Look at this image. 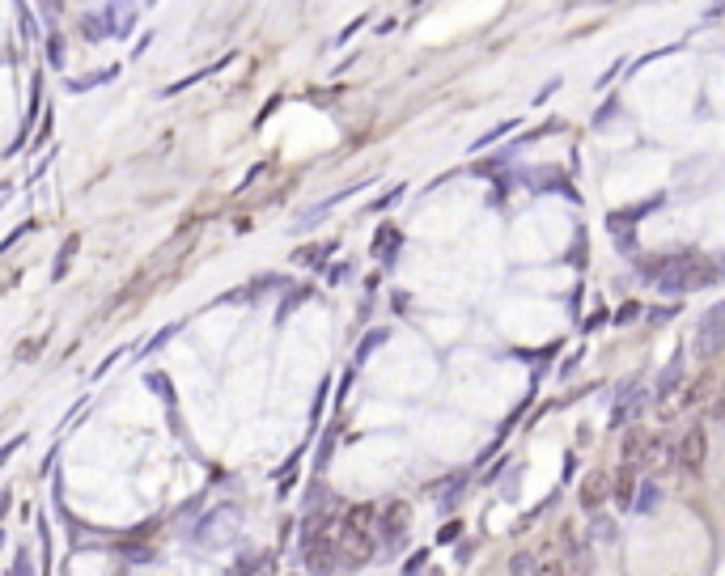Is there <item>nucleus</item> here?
Returning a JSON list of instances; mask_svg holds the SVG:
<instances>
[{"instance_id": "1", "label": "nucleus", "mask_w": 725, "mask_h": 576, "mask_svg": "<svg viewBox=\"0 0 725 576\" xmlns=\"http://www.w3.org/2000/svg\"><path fill=\"white\" fill-rule=\"evenodd\" d=\"M378 547V509L374 504H357L335 530V555L344 564H365Z\"/></svg>"}, {"instance_id": "2", "label": "nucleus", "mask_w": 725, "mask_h": 576, "mask_svg": "<svg viewBox=\"0 0 725 576\" xmlns=\"http://www.w3.org/2000/svg\"><path fill=\"white\" fill-rule=\"evenodd\" d=\"M649 284H658L662 293H692V288L717 280V272H709V263L696 259V255H670L658 263H645L641 272Z\"/></svg>"}, {"instance_id": "3", "label": "nucleus", "mask_w": 725, "mask_h": 576, "mask_svg": "<svg viewBox=\"0 0 725 576\" xmlns=\"http://www.w3.org/2000/svg\"><path fill=\"white\" fill-rule=\"evenodd\" d=\"M704 458H709V432H704V424H692L679 437V449H675V471L683 479H696L704 471Z\"/></svg>"}, {"instance_id": "4", "label": "nucleus", "mask_w": 725, "mask_h": 576, "mask_svg": "<svg viewBox=\"0 0 725 576\" xmlns=\"http://www.w3.org/2000/svg\"><path fill=\"white\" fill-rule=\"evenodd\" d=\"M721 352H725V301L700 318V331H696V356L713 360Z\"/></svg>"}, {"instance_id": "5", "label": "nucleus", "mask_w": 725, "mask_h": 576, "mask_svg": "<svg viewBox=\"0 0 725 576\" xmlns=\"http://www.w3.org/2000/svg\"><path fill=\"white\" fill-rule=\"evenodd\" d=\"M713 399H717V373H713V369H700L696 382H687V386L679 390L675 416H679V411H700L704 403H713Z\"/></svg>"}, {"instance_id": "6", "label": "nucleus", "mask_w": 725, "mask_h": 576, "mask_svg": "<svg viewBox=\"0 0 725 576\" xmlns=\"http://www.w3.org/2000/svg\"><path fill=\"white\" fill-rule=\"evenodd\" d=\"M560 555H564V564H569L573 576H590L594 572V551H590L586 538L577 534V526H564V547H560Z\"/></svg>"}, {"instance_id": "7", "label": "nucleus", "mask_w": 725, "mask_h": 576, "mask_svg": "<svg viewBox=\"0 0 725 576\" xmlns=\"http://www.w3.org/2000/svg\"><path fill=\"white\" fill-rule=\"evenodd\" d=\"M611 488H615L611 471H590V475H586V483H581V509H586V513L594 517V513L611 500Z\"/></svg>"}, {"instance_id": "8", "label": "nucleus", "mask_w": 725, "mask_h": 576, "mask_svg": "<svg viewBox=\"0 0 725 576\" xmlns=\"http://www.w3.org/2000/svg\"><path fill=\"white\" fill-rule=\"evenodd\" d=\"M649 445H653V432H645V428H628L624 437H620V462H624V466H636V471H645Z\"/></svg>"}, {"instance_id": "9", "label": "nucleus", "mask_w": 725, "mask_h": 576, "mask_svg": "<svg viewBox=\"0 0 725 576\" xmlns=\"http://www.w3.org/2000/svg\"><path fill=\"white\" fill-rule=\"evenodd\" d=\"M403 526H408V504H386V509L378 513V538L386 547H395L399 543V534H403Z\"/></svg>"}, {"instance_id": "10", "label": "nucleus", "mask_w": 725, "mask_h": 576, "mask_svg": "<svg viewBox=\"0 0 725 576\" xmlns=\"http://www.w3.org/2000/svg\"><path fill=\"white\" fill-rule=\"evenodd\" d=\"M675 449H679V441L653 437V445H649V458H645V471H658V475L675 471Z\"/></svg>"}, {"instance_id": "11", "label": "nucleus", "mask_w": 725, "mask_h": 576, "mask_svg": "<svg viewBox=\"0 0 725 576\" xmlns=\"http://www.w3.org/2000/svg\"><path fill=\"white\" fill-rule=\"evenodd\" d=\"M641 471L636 466H620V475H615V488H611V496L620 500V509H632V500H636V488H641Z\"/></svg>"}, {"instance_id": "12", "label": "nucleus", "mask_w": 725, "mask_h": 576, "mask_svg": "<svg viewBox=\"0 0 725 576\" xmlns=\"http://www.w3.org/2000/svg\"><path fill=\"white\" fill-rule=\"evenodd\" d=\"M530 576H569V564H564V555L556 547H543L535 555V572Z\"/></svg>"}, {"instance_id": "13", "label": "nucleus", "mask_w": 725, "mask_h": 576, "mask_svg": "<svg viewBox=\"0 0 725 576\" xmlns=\"http://www.w3.org/2000/svg\"><path fill=\"white\" fill-rule=\"evenodd\" d=\"M658 500H662V488H658V483H645V488H636L632 509L636 513H653V509H658Z\"/></svg>"}, {"instance_id": "14", "label": "nucleus", "mask_w": 725, "mask_h": 576, "mask_svg": "<svg viewBox=\"0 0 725 576\" xmlns=\"http://www.w3.org/2000/svg\"><path fill=\"white\" fill-rule=\"evenodd\" d=\"M509 572H514V576H530V572H535V555H530V551H518L514 560H509Z\"/></svg>"}, {"instance_id": "15", "label": "nucleus", "mask_w": 725, "mask_h": 576, "mask_svg": "<svg viewBox=\"0 0 725 576\" xmlns=\"http://www.w3.org/2000/svg\"><path fill=\"white\" fill-rule=\"evenodd\" d=\"M709 416H713V420H717V424H725V382H721V386H717V399H713V403H709Z\"/></svg>"}, {"instance_id": "16", "label": "nucleus", "mask_w": 725, "mask_h": 576, "mask_svg": "<svg viewBox=\"0 0 725 576\" xmlns=\"http://www.w3.org/2000/svg\"><path fill=\"white\" fill-rule=\"evenodd\" d=\"M420 568H424V551L412 555V560H408V572H403V576H420Z\"/></svg>"}]
</instances>
